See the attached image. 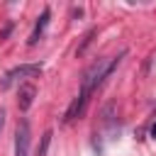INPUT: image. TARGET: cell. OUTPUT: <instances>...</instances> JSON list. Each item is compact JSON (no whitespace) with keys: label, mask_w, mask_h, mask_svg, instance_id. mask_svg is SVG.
<instances>
[{"label":"cell","mask_w":156,"mask_h":156,"mask_svg":"<svg viewBox=\"0 0 156 156\" xmlns=\"http://www.w3.org/2000/svg\"><path fill=\"white\" fill-rule=\"evenodd\" d=\"M122 56L124 54H119V56H107V58H98L88 71H85V76H83V85L80 88H85L88 93H93L112 71H115V66L122 61Z\"/></svg>","instance_id":"obj_1"},{"label":"cell","mask_w":156,"mask_h":156,"mask_svg":"<svg viewBox=\"0 0 156 156\" xmlns=\"http://www.w3.org/2000/svg\"><path fill=\"white\" fill-rule=\"evenodd\" d=\"M39 73H41V66H39V63H22V66H17V68H12V71L5 73L2 88L12 85L15 80H22V78H34V76H39Z\"/></svg>","instance_id":"obj_2"},{"label":"cell","mask_w":156,"mask_h":156,"mask_svg":"<svg viewBox=\"0 0 156 156\" xmlns=\"http://www.w3.org/2000/svg\"><path fill=\"white\" fill-rule=\"evenodd\" d=\"M29 136H32L29 122L22 119L15 129V156H29Z\"/></svg>","instance_id":"obj_3"},{"label":"cell","mask_w":156,"mask_h":156,"mask_svg":"<svg viewBox=\"0 0 156 156\" xmlns=\"http://www.w3.org/2000/svg\"><path fill=\"white\" fill-rule=\"evenodd\" d=\"M88 100H90V93H88L85 88H80V93H78V95L73 98V102L68 105L63 122H73L76 117H80V115H83V110H85V105H88Z\"/></svg>","instance_id":"obj_4"},{"label":"cell","mask_w":156,"mask_h":156,"mask_svg":"<svg viewBox=\"0 0 156 156\" xmlns=\"http://www.w3.org/2000/svg\"><path fill=\"white\" fill-rule=\"evenodd\" d=\"M34 95H37V88H34L32 83H22V85L17 88V107H20L22 112H27V110L32 107V102H34Z\"/></svg>","instance_id":"obj_5"},{"label":"cell","mask_w":156,"mask_h":156,"mask_svg":"<svg viewBox=\"0 0 156 156\" xmlns=\"http://www.w3.org/2000/svg\"><path fill=\"white\" fill-rule=\"evenodd\" d=\"M49 17H51V10L46 7V10L41 12L39 22L34 24V32H32V37H29V44H37V41H39V37L44 34V29H46V24H49Z\"/></svg>","instance_id":"obj_6"},{"label":"cell","mask_w":156,"mask_h":156,"mask_svg":"<svg viewBox=\"0 0 156 156\" xmlns=\"http://www.w3.org/2000/svg\"><path fill=\"white\" fill-rule=\"evenodd\" d=\"M49 141H51V129H46V132L41 134V144H39V149H37V156H46V151H49Z\"/></svg>","instance_id":"obj_7"},{"label":"cell","mask_w":156,"mask_h":156,"mask_svg":"<svg viewBox=\"0 0 156 156\" xmlns=\"http://www.w3.org/2000/svg\"><path fill=\"white\" fill-rule=\"evenodd\" d=\"M2 127H5V110L0 107V132H2Z\"/></svg>","instance_id":"obj_8"},{"label":"cell","mask_w":156,"mask_h":156,"mask_svg":"<svg viewBox=\"0 0 156 156\" xmlns=\"http://www.w3.org/2000/svg\"><path fill=\"white\" fill-rule=\"evenodd\" d=\"M151 139L156 141V122H154V127H151Z\"/></svg>","instance_id":"obj_9"}]
</instances>
